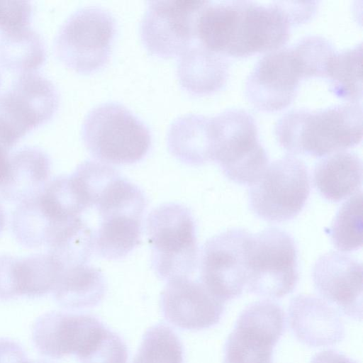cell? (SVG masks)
Returning a JSON list of instances; mask_svg holds the SVG:
<instances>
[{"label": "cell", "instance_id": "6da1fadb", "mask_svg": "<svg viewBox=\"0 0 363 363\" xmlns=\"http://www.w3.org/2000/svg\"><path fill=\"white\" fill-rule=\"evenodd\" d=\"M291 26L281 1H207L199 16L197 40L224 55L245 57L285 44Z\"/></svg>", "mask_w": 363, "mask_h": 363}, {"label": "cell", "instance_id": "7a4b0ae2", "mask_svg": "<svg viewBox=\"0 0 363 363\" xmlns=\"http://www.w3.org/2000/svg\"><path fill=\"white\" fill-rule=\"evenodd\" d=\"M279 145L292 154L322 157L359 144L362 138L361 103L324 108H294L274 125Z\"/></svg>", "mask_w": 363, "mask_h": 363}, {"label": "cell", "instance_id": "3957f363", "mask_svg": "<svg viewBox=\"0 0 363 363\" xmlns=\"http://www.w3.org/2000/svg\"><path fill=\"white\" fill-rule=\"evenodd\" d=\"M82 138L90 154L108 164L136 163L147 155L152 143L146 125L125 106L112 101L88 113Z\"/></svg>", "mask_w": 363, "mask_h": 363}, {"label": "cell", "instance_id": "277c9868", "mask_svg": "<svg viewBox=\"0 0 363 363\" xmlns=\"http://www.w3.org/2000/svg\"><path fill=\"white\" fill-rule=\"evenodd\" d=\"M152 267L162 280L189 277L198 264L196 225L191 211L175 202L154 208L147 219Z\"/></svg>", "mask_w": 363, "mask_h": 363}, {"label": "cell", "instance_id": "5b68a950", "mask_svg": "<svg viewBox=\"0 0 363 363\" xmlns=\"http://www.w3.org/2000/svg\"><path fill=\"white\" fill-rule=\"evenodd\" d=\"M213 161L223 174L240 184L252 185L269 164L258 138L254 117L242 108H228L211 117Z\"/></svg>", "mask_w": 363, "mask_h": 363}, {"label": "cell", "instance_id": "8992f818", "mask_svg": "<svg viewBox=\"0 0 363 363\" xmlns=\"http://www.w3.org/2000/svg\"><path fill=\"white\" fill-rule=\"evenodd\" d=\"M116 34V22L110 11L84 6L72 13L60 28L55 51L67 67L91 74L109 62Z\"/></svg>", "mask_w": 363, "mask_h": 363}, {"label": "cell", "instance_id": "52a82bcc", "mask_svg": "<svg viewBox=\"0 0 363 363\" xmlns=\"http://www.w3.org/2000/svg\"><path fill=\"white\" fill-rule=\"evenodd\" d=\"M298 280L297 255L292 238L276 227L252 234L248 250L247 292L279 298L291 293Z\"/></svg>", "mask_w": 363, "mask_h": 363}, {"label": "cell", "instance_id": "ba28073f", "mask_svg": "<svg viewBox=\"0 0 363 363\" xmlns=\"http://www.w3.org/2000/svg\"><path fill=\"white\" fill-rule=\"evenodd\" d=\"M310 192L305 164L293 155L268 164L249 191L251 209L260 218L273 223L287 221L303 209Z\"/></svg>", "mask_w": 363, "mask_h": 363}, {"label": "cell", "instance_id": "9c48e42d", "mask_svg": "<svg viewBox=\"0 0 363 363\" xmlns=\"http://www.w3.org/2000/svg\"><path fill=\"white\" fill-rule=\"evenodd\" d=\"M59 104L54 84L35 72L19 76L0 94V143L7 149L49 121Z\"/></svg>", "mask_w": 363, "mask_h": 363}, {"label": "cell", "instance_id": "30bf717a", "mask_svg": "<svg viewBox=\"0 0 363 363\" xmlns=\"http://www.w3.org/2000/svg\"><path fill=\"white\" fill-rule=\"evenodd\" d=\"M207 1H150L140 23L141 41L160 58L179 57L197 40L201 12Z\"/></svg>", "mask_w": 363, "mask_h": 363}, {"label": "cell", "instance_id": "8fae6325", "mask_svg": "<svg viewBox=\"0 0 363 363\" xmlns=\"http://www.w3.org/2000/svg\"><path fill=\"white\" fill-rule=\"evenodd\" d=\"M252 235L233 228L211 237L203 246L200 280L225 302L238 297L246 286Z\"/></svg>", "mask_w": 363, "mask_h": 363}, {"label": "cell", "instance_id": "7c38bea8", "mask_svg": "<svg viewBox=\"0 0 363 363\" xmlns=\"http://www.w3.org/2000/svg\"><path fill=\"white\" fill-rule=\"evenodd\" d=\"M284 329V313L279 306L267 300L250 304L226 340L223 363H272Z\"/></svg>", "mask_w": 363, "mask_h": 363}, {"label": "cell", "instance_id": "4fadbf2b", "mask_svg": "<svg viewBox=\"0 0 363 363\" xmlns=\"http://www.w3.org/2000/svg\"><path fill=\"white\" fill-rule=\"evenodd\" d=\"M108 329L91 315L52 311L36 320L33 340L45 356L61 358L74 354L82 359L95 350Z\"/></svg>", "mask_w": 363, "mask_h": 363}, {"label": "cell", "instance_id": "5bb4252c", "mask_svg": "<svg viewBox=\"0 0 363 363\" xmlns=\"http://www.w3.org/2000/svg\"><path fill=\"white\" fill-rule=\"evenodd\" d=\"M303 79L291 47L269 52L260 58L245 81L248 101L259 110L275 111L292 102Z\"/></svg>", "mask_w": 363, "mask_h": 363}, {"label": "cell", "instance_id": "9a60e30c", "mask_svg": "<svg viewBox=\"0 0 363 363\" xmlns=\"http://www.w3.org/2000/svg\"><path fill=\"white\" fill-rule=\"evenodd\" d=\"M160 305L169 323L182 329L199 330L220 321L225 301L201 280L179 277L168 281L161 293Z\"/></svg>", "mask_w": 363, "mask_h": 363}, {"label": "cell", "instance_id": "2e32d148", "mask_svg": "<svg viewBox=\"0 0 363 363\" xmlns=\"http://www.w3.org/2000/svg\"><path fill=\"white\" fill-rule=\"evenodd\" d=\"M315 290L329 304L347 316L362 318V264L351 256L331 251L313 268Z\"/></svg>", "mask_w": 363, "mask_h": 363}, {"label": "cell", "instance_id": "e0dca14e", "mask_svg": "<svg viewBox=\"0 0 363 363\" xmlns=\"http://www.w3.org/2000/svg\"><path fill=\"white\" fill-rule=\"evenodd\" d=\"M289 321L296 337L311 347L333 345L345 337V325L337 310L314 296L298 294L292 298Z\"/></svg>", "mask_w": 363, "mask_h": 363}, {"label": "cell", "instance_id": "ac0fdd59", "mask_svg": "<svg viewBox=\"0 0 363 363\" xmlns=\"http://www.w3.org/2000/svg\"><path fill=\"white\" fill-rule=\"evenodd\" d=\"M229 67L226 55L207 48L197 40L179 57L177 74L185 91L193 96H206L225 85Z\"/></svg>", "mask_w": 363, "mask_h": 363}, {"label": "cell", "instance_id": "d6986e66", "mask_svg": "<svg viewBox=\"0 0 363 363\" xmlns=\"http://www.w3.org/2000/svg\"><path fill=\"white\" fill-rule=\"evenodd\" d=\"M51 162L48 155L36 147H23L9 160L0 195L11 202L22 203L38 197L47 186Z\"/></svg>", "mask_w": 363, "mask_h": 363}, {"label": "cell", "instance_id": "ffe728a7", "mask_svg": "<svg viewBox=\"0 0 363 363\" xmlns=\"http://www.w3.org/2000/svg\"><path fill=\"white\" fill-rule=\"evenodd\" d=\"M313 182L318 192L327 200L342 201L358 192L362 186V160L350 151L331 153L315 165Z\"/></svg>", "mask_w": 363, "mask_h": 363}, {"label": "cell", "instance_id": "44dd1931", "mask_svg": "<svg viewBox=\"0 0 363 363\" xmlns=\"http://www.w3.org/2000/svg\"><path fill=\"white\" fill-rule=\"evenodd\" d=\"M167 145L182 163L201 165L213 161L211 117L192 113L179 117L168 129Z\"/></svg>", "mask_w": 363, "mask_h": 363}, {"label": "cell", "instance_id": "7402d4cb", "mask_svg": "<svg viewBox=\"0 0 363 363\" xmlns=\"http://www.w3.org/2000/svg\"><path fill=\"white\" fill-rule=\"evenodd\" d=\"M102 272L82 264L63 271L53 289L55 299L69 308H84L98 305L106 291Z\"/></svg>", "mask_w": 363, "mask_h": 363}, {"label": "cell", "instance_id": "603a6c76", "mask_svg": "<svg viewBox=\"0 0 363 363\" xmlns=\"http://www.w3.org/2000/svg\"><path fill=\"white\" fill-rule=\"evenodd\" d=\"M45 57L43 38L29 26L0 33V62L7 69L20 74L35 72Z\"/></svg>", "mask_w": 363, "mask_h": 363}, {"label": "cell", "instance_id": "cb8c5ba5", "mask_svg": "<svg viewBox=\"0 0 363 363\" xmlns=\"http://www.w3.org/2000/svg\"><path fill=\"white\" fill-rule=\"evenodd\" d=\"M47 245L64 270L86 264L94 251V231L79 217L60 224Z\"/></svg>", "mask_w": 363, "mask_h": 363}, {"label": "cell", "instance_id": "d4e9b609", "mask_svg": "<svg viewBox=\"0 0 363 363\" xmlns=\"http://www.w3.org/2000/svg\"><path fill=\"white\" fill-rule=\"evenodd\" d=\"M142 218L116 215L99 219L94 231V250L106 259L126 257L140 242Z\"/></svg>", "mask_w": 363, "mask_h": 363}, {"label": "cell", "instance_id": "484cf974", "mask_svg": "<svg viewBox=\"0 0 363 363\" xmlns=\"http://www.w3.org/2000/svg\"><path fill=\"white\" fill-rule=\"evenodd\" d=\"M63 271L49 253L15 257L13 277L16 296L36 297L52 291Z\"/></svg>", "mask_w": 363, "mask_h": 363}, {"label": "cell", "instance_id": "4316f807", "mask_svg": "<svg viewBox=\"0 0 363 363\" xmlns=\"http://www.w3.org/2000/svg\"><path fill=\"white\" fill-rule=\"evenodd\" d=\"M38 199L44 211L56 223L79 218L82 213L90 208L72 174L55 178L47 184Z\"/></svg>", "mask_w": 363, "mask_h": 363}, {"label": "cell", "instance_id": "83f0119b", "mask_svg": "<svg viewBox=\"0 0 363 363\" xmlns=\"http://www.w3.org/2000/svg\"><path fill=\"white\" fill-rule=\"evenodd\" d=\"M362 43L341 51L331 58L325 78L336 96L358 102L362 96Z\"/></svg>", "mask_w": 363, "mask_h": 363}, {"label": "cell", "instance_id": "f1b7e54d", "mask_svg": "<svg viewBox=\"0 0 363 363\" xmlns=\"http://www.w3.org/2000/svg\"><path fill=\"white\" fill-rule=\"evenodd\" d=\"M58 224L44 211L38 196L20 203L13 213V233L16 240L28 247L48 245Z\"/></svg>", "mask_w": 363, "mask_h": 363}, {"label": "cell", "instance_id": "f546056e", "mask_svg": "<svg viewBox=\"0 0 363 363\" xmlns=\"http://www.w3.org/2000/svg\"><path fill=\"white\" fill-rule=\"evenodd\" d=\"M133 363H184L179 336L164 323L150 327L143 337Z\"/></svg>", "mask_w": 363, "mask_h": 363}, {"label": "cell", "instance_id": "4dcf8cb0", "mask_svg": "<svg viewBox=\"0 0 363 363\" xmlns=\"http://www.w3.org/2000/svg\"><path fill=\"white\" fill-rule=\"evenodd\" d=\"M362 193L357 192L337 211L330 228L331 241L341 252L362 246Z\"/></svg>", "mask_w": 363, "mask_h": 363}, {"label": "cell", "instance_id": "1f68e13d", "mask_svg": "<svg viewBox=\"0 0 363 363\" xmlns=\"http://www.w3.org/2000/svg\"><path fill=\"white\" fill-rule=\"evenodd\" d=\"M291 48L301 65L303 78L325 77L329 62L337 51L330 40L317 35H306Z\"/></svg>", "mask_w": 363, "mask_h": 363}, {"label": "cell", "instance_id": "d6a6232c", "mask_svg": "<svg viewBox=\"0 0 363 363\" xmlns=\"http://www.w3.org/2000/svg\"><path fill=\"white\" fill-rule=\"evenodd\" d=\"M128 350L122 339L108 329L99 345L81 363H127Z\"/></svg>", "mask_w": 363, "mask_h": 363}, {"label": "cell", "instance_id": "836d02e7", "mask_svg": "<svg viewBox=\"0 0 363 363\" xmlns=\"http://www.w3.org/2000/svg\"><path fill=\"white\" fill-rule=\"evenodd\" d=\"M32 6L28 1H0V31L29 26Z\"/></svg>", "mask_w": 363, "mask_h": 363}, {"label": "cell", "instance_id": "e575fe53", "mask_svg": "<svg viewBox=\"0 0 363 363\" xmlns=\"http://www.w3.org/2000/svg\"><path fill=\"white\" fill-rule=\"evenodd\" d=\"M13 259L9 255L0 256V299L2 300L16 296L12 272Z\"/></svg>", "mask_w": 363, "mask_h": 363}, {"label": "cell", "instance_id": "d590c367", "mask_svg": "<svg viewBox=\"0 0 363 363\" xmlns=\"http://www.w3.org/2000/svg\"><path fill=\"white\" fill-rule=\"evenodd\" d=\"M0 363H30L26 352L17 342L0 339Z\"/></svg>", "mask_w": 363, "mask_h": 363}, {"label": "cell", "instance_id": "8d00e7d4", "mask_svg": "<svg viewBox=\"0 0 363 363\" xmlns=\"http://www.w3.org/2000/svg\"><path fill=\"white\" fill-rule=\"evenodd\" d=\"M310 363H357L351 358L335 350L322 351L313 356Z\"/></svg>", "mask_w": 363, "mask_h": 363}, {"label": "cell", "instance_id": "74e56055", "mask_svg": "<svg viewBox=\"0 0 363 363\" xmlns=\"http://www.w3.org/2000/svg\"><path fill=\"white\" fill-rule=\"evenodd\" d=\"M9 149L0 143V185L2 184L9 166Z\"/></svg>", "mask_w": 363, "mask_h": 363}, {"label": "cell", "instance_id": "f35d334b", "mask_svg": "<svg viewBox=\"0 0 363 363\" xmlns=\"http://www.w3.org/2000/svg\"><path fill=\"white\" fill-rule=\"evenodd\" d=\"M5 220H6L5 213H4L3 206H1V204L0 203V233L1 232V230H3V228L4 227Z\"/></svg>", "mask_w": 363, "mask_h": 363}, {"label": "cell", "instance_id": "ab89813d", "mask_svg": "<svg viewBox=\"0 0 363 363\" xmlns=\"http://www.w3.org/2000/svg\"><path fill=\"white\" fill-rule=\"evenodd\" d=\"M30 363H50V362H46V361H43V360H38V361H33V362H30Z\"/></svg>", "mask_w": 363, "mask_h": 363}, {"label": "cell", "instance_id": "60d3db41", "mask_svg": "<svg viewBox=\"0 0 363 363\" xmlns=\"http://www.w3.org/2000/svg\"><path fill=\"white\" fill-rule=\"evenodd\" d=\"M0 84H1V72H0Z\"/></svg>", "mask_w": 363, "mask_h": 363}]
</instances>
